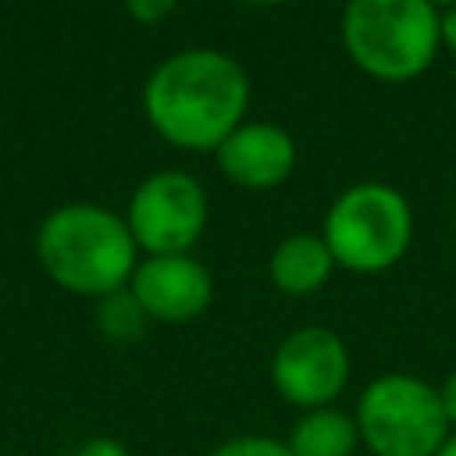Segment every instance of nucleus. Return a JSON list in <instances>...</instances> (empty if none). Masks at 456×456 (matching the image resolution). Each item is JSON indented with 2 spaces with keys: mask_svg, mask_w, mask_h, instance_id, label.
<instances>
[{
  "mask_svg": "<svg viewBox=\"0 0 456 456\" xmlns=\"http://www.w3.org/2000/svg\"><path fill=\"white\" fill-rule=\"evenodd\" d=\"M249 107L246 68L214 46H192L164 57L142 86V114L150 128L192 153H214Z\"/></svg>",
  "mask_w": 456,
  "mask_h": 456,
  "instance_id": "nucleus-1",
  "label": "nucleus"
},
{
  "mask_svg": "<svg viewBox=\"0 0 456 456\" xmlns=\"http://www.w3.org/2000/svg\"><path fill=\"white\" fill-rule=\"evenodd\" d=\"M36 256L64 292L103 299L128 285L139 264V246L125 217L114 210L96 203H64L39 224Z\"/></svg>",
  "mask_w": 456,
  "mask_h": 456,
  "instance_id": "nucleus-2",
  "label": "nucleus"
},
{
  "mask_svg": "<svg viewBox=\"0 0 456 456\" xmlns=\"http://www.w3.org/2000/svg\"><path fill=\"white\" fill-rule=\"evenodd\" d=\"M342 46L378 82H413L442 46V11L431 0H346Z\"/></svg>",
  "mask_w": 456,
  "mask_h": 456,
  "instance_id": "nucleus-3",
  "label": "nucleus"
},
{
  "mask_svg": "<svg viewBox=\"0 0 456 456\" xmlns=\"http://www.w3.org/2000/svg\"><path fill=\"white\" fill-rule=\"evenodd\" d=\"M321 239L335 267L349 274H381L395 267L413 242V210L385 182H356L338 192L324 214Z\"/></svg>",
  "mask_w": 456,
  "mask_h": 456,
  "instance_id": "nucleus-4",
  "label": "nucleus"
},
{
  "mask_svg": "<svg viewBox=\"0 0 456 456\" xmlns=\"http://www.w3.org/2000/svg\"><path fill=\"white\" fill-rule=\"evenodd\" d=\"M360 445L374 456H435L452 435L438 388L417 374H378L356 399Z\"/></svg>",
  "mask_w": 456,
  "mask_h": 456,
  "instance_id": "nucleus-5",
  "label": "nucleus"
},
{
  "mask_svg": "<svg viewBox=\"0 0 456 456\" xmlns=\"http://www.w3.org/2000/svg\"><path fill=\"white\" fill-rule=\"evenodd\" d=\"M125 224L146 256L189 253L207 228V189L185 171H153L135 185Z\"/></svg>",
  "mask_w": 456,
  "mask_h": 456,
  "instance_id": "nucleus-6",
  "label": "nucleus"
},
{
  "mask_svg": "<svg viewBox=\"0 0 456 456\" xmlns=\"http://www.w3.org/2000/svg\"><path fill=\"white\" fill-rule=\"evenodd\" d=\"M353 374L349 346L324 324L289 331L271 353V385L296 410L335 406Z\"/></svg>",
  "mask_w": 456,
  "mask_h": 456,
  "instance_id": "nucleus-7",
  "label": "nucleus"
},
{
  "mask_svg": "<svg viewBox=\"0 0 456 456\" xmlns=\"http://www.w3.org/2000/svg\"><path fill=\"white\" fill-rule=\"evenodd\" d=\"M128 292L150 321L189 324L214 299V278L192 253L142 256L128 278Z\"/></svg>",
  "mask_w": 456,
  "mask_h": 456,
  "instance_id": "nucleus-8",
  "label": "nucleus"
},
{
  "mask_svg": "<svg viewBox=\"0 0 456 456\" xmlns=\"http://www.w3.org/2000/svg\"><path fill=\"white\" fill-rule=\"evenodd\" d=\"M214 160L239 189H278L296 171V139L271 121H242L217 150Z\"/></svg>",
  "mask_w": 456,
  "mask_h": 456,
  "instance_id": "nucleus-9",
  "label": "nucleus"
},
{
  "mask_svg": "<svg viewBox=\"0 0 456 456\" xmlns=\"http://www.w3.org/2000/svg\"><path fill=\"white\" fill-rule=\"evenodd\" d=\"M331 274H335V256L328 242L314 232L285 235L267 260V278L285 296H314L328 285Z\"/></svg>",
  "mask_w": 456,
  "mask_h": 456,
  "instance_id": "nucleus-10",
  "label": "nucleus"
},
{
  "mask_svg": "<svg viewBox=\"0 0 456 456\" xmlns=\"http://www.w3.org/2000/svg\"><path fill=\"white\" fill-rule=\"evenodd\" d=\"M285 445L292 456H353L360 449V428L353 413L338 406H317L292 420Z\"/></svg>",
  "mask_w": 456,
  "mask_h": 456,
  "instance_id": "nucleus-11",
  "label": "nucleus"
},
{
  "mask_svg": "<svg viewBox=\"0 0 456 456\" xmlns=\"http://www.w3.org/2000/svg\"><path fill=\"white\" fill-rule=\"evenodd\" d=\"M146 324H150V317L142 314V306L135 303V296L128 292V285L118 289V292H110V296H103V299H96V328H100V335L107 342L128 346V342L142 338Z\"/></svg>",
  "mask_w": 456,
  "mask_h": 456,
  "instance_id": "nucleus-12",
  "label": "nucleus"
},
{
  "mask_svg": "<svg viewBox=\"0 0 456 456\" xmlns=\"http://www.w3.org/2000/svg\"><path fill=\"white\" fill-rule=\"evenodd\" d=\"M210 456H292V449L285 445V438H274V435H232L224 442H217L210 449Z\"/></svg>",
  "mask_w": 456,
  "mask_h": 456,
  "instance_id": "nucleus-13",
  "label": "nucleus"
},
{
  "mask_svg": "<svg viewBox=\"0 0 456 456\" xmlns=\"http://www.w3.org/2000/svg\"><path fill=\"white\" fill-rule=\"evenodd\" d=\"M175 7H178V0H125L128 18L139 21V25H157V21H164Z\"/></svg>",
  "mask_w": 456,
  "mask_h": 456,
  "instance_id": "nucleus-14",
  "label": "nucleus"
},
{
  "mask_svg": "<svg viewBox=\"0 0 456 456\" xmlns=\"http://www.w3.org/2000/svg\"><path fill=\"white\" fill-rule=\"evenodd\" d=\"M75 456H132L118 438H89L75 449Z\"/></svg>",
  "mask_w": 456,
  "mask_h": 456,
  "instance_id": "nucleus-15",
  "label": "nucleus"
},
{
  "mask_svg": "<svg viewBox=\"0 0 456 456\" xmlns=\"http://www.w3.org/2000/svg\"><path fill=\"white\" fill-rule=\"evenodd\" d=\"M438 399H442V410H445V420L449 428L456 431V370L438 385Z\"/></svg>",
  "mask_w": 456,
  "mask_h": 456,
  "instance_id": "nucleus-16",
  "label": "nucleus"
},
{
  "mask_svg": "<svg viewBox=\"0 0 456 456\" xmlns=\"http://www.w3.org/2000/svg\"><path fill=\"white\" fill-rule=\"evenodd\" d=\"M442 46H449L456 53V4L442 11Z\"/></svg>",
  "mask_w": 456,
  "mask_h": 456,
  "instance_id": "nucleus-17",
  "label": "nucleus"
},
{
  "mask_svg": "<svg viewBox=\"0 0 456 456\" xmlns=\"http://www.w3.org/2000/svg\"><path fill=\"white\" fill-rule=\"evenodd\" d=\"M435 456H456V431H452V435L442 442V449H438Z\"/></svg>",
  "mask_w": 456,
  "mask_h": 456,
  "instance_id": "nucleus-18",
  "label": "nucleus"
},
{
  "mask_svg": "<svg viewBox=\"0 0 456 456\" xmlns=\"http://www.w3.org/2000/svg\"><path fill=\"white\" fill-rule=\"evenodd\" d=\"M431 4H435V7H438V11H445V7H452V4H456V0H431Z\"/></svg>",
  "mask_w": 456,
  "mask_h": 456,
  "instance_id": "nucleus-19",
  "label": "nucleus"
}]
</instances>
